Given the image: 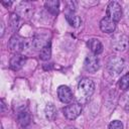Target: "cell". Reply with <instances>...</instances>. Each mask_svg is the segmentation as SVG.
<instances>
[{"instance_id":"cell-23","label":"cell","mask_w":129,"mask_h":129,"mask_svg":"<svg viewBox=\"0 0 129 129\" xmlns=\"http://www.w3.org/2000/svg\"><path fill=\"white\" fill-rule=\"evenodd\" d=\"M64 129H77L76 127H74V126H67Z\"/></svg>"},{"instance_id":"cell-17","label":"cell","mask_w":129,"mask_h":129,"mask_svg":"<svg viewBox=\"0 0 129 129\" xmlns=\"http://www.w3.org/2000/svg\"><path fill=\"white\" fill-rule=\"evenodd\" d=\"M51 56V46H50V42H48L41 50L39 53V58L42 60H48Z\"/></svg>"},{"instance_id":"cell-3","label":"cell","mask_w":129,"mask_h":129,"mask_svg":"<svg viewBox=\"0 0 129 129\" xmlns=\"http://www.w3.org/2000/svg\"><path fill=\"white\" fill-rule=\"evenodd\" d=\"M106 13H107V17H109L115 22H118L122 16V8L118 2L111 1L107 6Z\"/></svg>"},{"instance_id":"cell-10","label":"cell","mask_w":129,"mask_h":129,"mask_svg":"<svg viewBox=\"0 0 129 129\" xmlns=\"http://www.w3.org/2000/svg\"><path fill=\"white\" fill-rule=\"evenodd\" d=\"M25 62V57L20 53H15L10 58V68L13 71H19Z\"/></svg>"},{"instance_id":"cell-14","label":"cell","mask_w":129,"mask_h":129,"mask_svg":"<svg viewBox=\"0 0 129 129\" xmlns=\"http://www.w3.org/2000/svg\"><path fill=\"white\" fill-rule=\"evenodd\" d=\"M44 7L46 8V10L48 12H50L51 14L55 15L58 13V8H59V2L57 0H53V1H46L44 3Z\"/></svg>"},{"instance_id":"cell-12","label":"cell","mask_w":129,"mask_h":129,"mask_svg":"<svg viewBox=\"0 0 129 129\" xmlns=\"http://www.w3.org/2000/svg\"><path fill=\"white\" fill-rule=\"evenodd\" d=\"M66 18H67L68 22L70 23V25L73 26V27H79V26L81 25L82 20H81L80 16L77 15L75 12H71V11L68 12V13L66 14Z\"/></svg>"},{"instance_id":"cell-1","label":"cell","mask_w":129,"mask_h":129,"mask_svg":"<svg viewBox=\"0 0 129 129\" xmlns=\"http://www.w3.org/2000/svg\"><path fill=\"white\" fill-rule=\"evenodd\" d=\"M123 68H124V60H123V58H121L117 55L111 56L107 62V71H108L109 75L112 77L118 76L122 72Z\"/></svg>"},{"instance_id":"cell-2","label":"cell","mask_w":129,"mask_h":129,"mask_svg":"<svg viewBox=\"0 0 129 129\" xmlns=\"http://www.w3.org/2000/svg\"><path fill=\"white\" fill-rule=\"evenodd\" d=\"M78 91H79V94L80 96H82L81 98H90L94 91H95V85H94V82L90 79H87V78H84L82 79L80 82H79V85H78Z\"/></svg>"},{"instance_id":"cell-15","label":"cell","mask_w":129,"mask_h":129,"mask_svg":"<svg viewBox=\"0 0 129 129\" xmlns=\"http://www.w3.org/2000/svg\"><path fill=\"white\" fill-rule=\"evenodd\" d=\"M48 42L42 37V36H35L32 38V47L34 49H42Z\"/></svg>"},{"instance_id":"cell-7","label":"cell","mask_w":129,"mask_h":129,"mask_svg":"<svg viewBox=\"0 0 129 129\" xmlns=\"http://www.w3.org/2000/svg\"><path fill=\"white\" fill-rule=\"evenodd\" d=\"M57 96L60 102L69 104L73 100V92L68 86H59L57 89Z\"/></svg>"},{"instance_id":"cell-20","label":"cell","mask_w":129,"mask_h":129,"mask_svg":"<svg viewBox=\"0 0 129 129\" xmlns=\"http://www.w3.org/2000/svg\"><path fill=\"white\" fill-rule=\"evenodd\" d=\"M120 105L129 112V92H126L125 94H123L120 98Z\"/></svg>"},{"instance_id":"cell-19","label":"cell","mask_w":129,"mask_h":129,"mask_svg":"<svg viewBox=\"0 0 129 129\" xmlns=\"http://www.w3.org/2000/svg\"><path fill=\"white\" fill-rule=\"evenodd\" d=\"M119 88L123 91L129 90V74L124 75L119 81Z\"/></svg>"},{"instance_id":"cell-9","label":"cell","mask_w":129,"mask_h":129,"mask_svg":"<svg viewBox=\"0 0 129 129\" xmlns=\"http://www.w3.org/2000/svg\"><path fill=\"white\" fill-rule=\"evenodd\" d=\"M100 28L105 33H112L116 28V22L106 16L100 21Z\"/></svg>"},{"instance_id":"cell-5","label":"cell","mask_w":129,"mask_h":129,"mask_svg":"<svg viewBox=\"0 0 129 129\" xmlns=\"http://www.w3.org/2000/svg\"><path fill=\"white\" fill-rule=\"evenodd\" d=\"M129 45V37L124 33L116 34L112 38V46L115 50L122 51L125 50Z\"/></svg>"},{"instance_id":"cell-13","label":"cell","mask_w":129,"mask_h":129,"mask_svg":"<svg viewBox=\"0 0 129 129\" xmlns=\"http://www.w3.org/2000/svg\"><path fill=\"white\" fill-rule=\"evenodd\" d=\"M44 113H45V117L48 121H52L55 118L56 115V109L55 106L52 103H47L44 109Z\"/></svg>"},{"instance_id":"cell-22","label":"cell","mask_w":129,"mask_h":129,"mask_svg":"<svg viewBox=\"0 0 129 129\" xmlns=\"http://www.w3.org/2000/svg\"><path fill=\"white\" fill-rule=\"evenodd\" d=\"M2 4L5 5V6H7V7H9V6L12 5V2H11V1H8V2H7V1H2Z\"/></svg>"},{"instance_id":"cell-18","label":"cell","mask_w":129,"mask_h":129,"mask_svg":"<svg viewBox=\"0 0 129 129\" xmlns=\"http://www.w3.org/2000/svg\"><path fill=\"white\" fill-rule=\"evenodd\" d=\"M10 26H11V28L14 30V31H16L18 28H19V26H20V17L18 16V14H16V13H12L11 14V16H10Z\"/></svg>"},{"instance_id":"cell-11","label":"cell","mask_w":129,"mask_h":129,"mask_svg":"<svg viewBox=\"0 0 129 129\" xmlns=\"http://www.w3.org/2000/svg\"><path fill=\"white\" fill-rule=\"evenodd\" d=\"M87 45L91 49V51L94 54H96V55L97 54H100L103 51V44L97 38H91V39H89L88 42H87Z\"/></svg>"},{"instance_id":"cell-6","label":"cell","mask_w":129,"mask_h":129,"mask_svg":"<svg viewBox=\"0 0 129 129\" xmlns=\"http://www.w3.org/2000/svg\"><path fill=\"white\" fill-rule=\"evenodd\" d=\"M84 68L89 73H95L96 71H98L100 68V61L98 56L94 53L88 54L84 61Z\"/></svg>"},{"instance_id":"cell-8","label":"cell","mask_w":129,"mask_h":129,"mask_svg":"<svg viewBox=\"0 0 129 129\" xmlns=\"http://www.w3.org/2000/svg\"><path fill=\"white\" fill-rule=\"evenodd\" d=\"M19 17L28 18L32 14V6L28 2H20L17 6V10L15 12Z\"/></svg>"},{"instance_id":"cell-24","label":"cell","mask_w":129,"mask_h":129,"mask_svg":"<svg viewBox=\"0 0 129 129\" xmlns=\"http://www.w3.org/2000/svg\"><path fill=\"white\" fill-rule=\"evenodd\" d=\"M3 31H4V27H3V24L1 23V36L3 35Z\"/></svg>"},{"instance_id":"cell-16","label":"cell","mask_w":129,"mask_h":129,"mask_svg":"<svg viewBox=\"0 0 129 129\" xmlns=\"http://www.w3.org/2000/svg\"><path fill=\"white\" fill-rule=\"evenodd\" d=\"M18 122L22 127L27 126L30 123V115L26 111H21L18 113Z\"/></svg>"},{"instance_id":"cell-4","label":"cell","mask_w":129,"mask_h":129,"mask_svg":"<svg viewBox=\"0 0 129 129\" xmlns=\"http://www.w3.org/2000/svg\"><path fill=\"white\" fill-rule=\"evenodd\" d=\"M81 112H82V106L77 102L70 103L63 108V115L69 120H75L80 116Z\"/></svg>"},{"instance_id":"cell-21","label":"cell","mask_w":129,"mask_h":129,"mask_svg":"<svg viewBox=\"0 0 129 129\" xmlns=\"http://www.w3.org/2000/svg\"><path fill=\"white\" fill-rule=\"evenodd\" d=\"M109 129H123V124L119 120H114L109 124Z\"/></svg>"}]
</instances>
